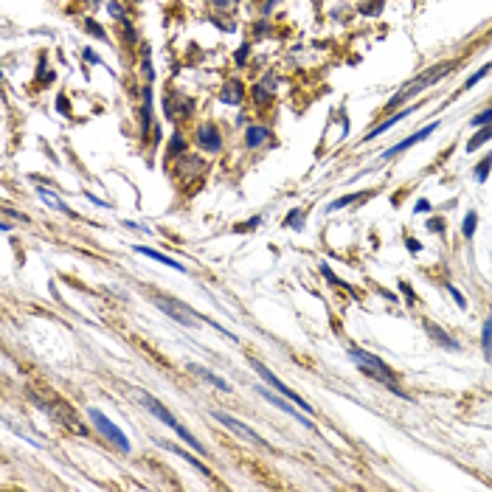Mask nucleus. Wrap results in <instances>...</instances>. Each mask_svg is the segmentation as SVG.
Wrapping results in <instances>:
<instances>
[{
    "mask_svg": "<svg viewBox=\"0 0 492 492\" xmlns=\"http://www.w3.org/2000/svg\"><path fill=\"white\" fill-rule=\"evenodd\" d=\"M399 290H403L405 296H408V301H411V304L416 301V298H413V293H411V284H405V281H399Z\"/></svg>",
    "mask_w": 492,
    "mask_h": 492,
    "instance_id": "35",
    "label": "nucleus"
},
{
    "mask_svg": "<svg viewBox=\"0 0 492 492\" xmlns=\"http://www.w3.org/2000/svg\"><path fill=\"white\" fill-rule=\"evenodd\" d=\"M149 124H152V85L143 87V121H141L143 133H149Z\"/></svg>",
    "mask_w": 492,
    "mask_h": 492,
    "instance_id": "18",
    "label": "nucleus"
},
{
    "mask_svg": "<svg viewBox=\"0 0 492 492\" xmlns=\"http://www.w3.org/2000/svg\"><path fill=\"white\" fill-rule=\"evenodd\" d=\"M250 369H253V371H256V374H259V377H262V380H265V382H267V386H273V388H276V391H279V394H281V397H287V399H290V403H293V405H298V408H301V411H304V413H313V405H307V403H304V399H301V397H298V394H296V391H293V388H290V386H287V382H281V380H279V377H276V374H273V371H270V369H267V366H265V363H262V360H256V357H250Z\"/></svg>",
    "mask_w": 492,
    "mask_h": 492,
    "instance_id": "4",
    "label": "nucleus"
},
{
    "mask_svg": "<svg viewBox=\"0 0 492 492\" xmlns=\"http://www.w3.org/2000/svg\"><path fill=\"white\" fill-rule=\"evenodd\" d=\"M411 113H413V107H403V113H397V116H391V118H386V121H382V124H380V127H374V130H371V133H369V135H366V141H374V138H380L382 133H388V130H391V127H394V124H399V121H405V118H408V116H411Z\"/></svg>",
    "mask_w": 492,
    "mask_h": 492,
    "instance_id": "12",
    "label": "nucleus"
},
{
    "mask_svg": "<svg viewBox=\"0 0 492 492\" xmlns=\"http://www.w3.org/2000/svg\"><path fill=\"white\" fill-rule=\"evenodd\" d=\"M189 371L191 374H197L200 377V380H206L208 386H214V388H220V391H231V386H228V382L223 380V377H217L214 374V371H208L206 366H197V363H189Z\"/></svg>",
    "mask_w": 492,
    "mask_h": 492,
    "instance_id": "10",
    "label": "nucleus"
},
{
    "mask_svg": "<svg viewBox=\"0 0 492 492\" xmlns=\"http://www.w3.org/2000/svg\"><path fill=\"white\" fill-rule=\"evenodd\" d=\"M476 225H478V214H476V211H470V214L464 217V228H461L467 239H472V236H476Z\"/></svg>",
    "mask_w": 492,
    "mask_h": 492,
    "instance_id": "24",
    "label": "nucleus"
},
{
    "mask_svg": "<svg viewBox=\"0 0 492 492\" xmlns=\"http://www.w3.org/2000/svg\"><path fill=\"white\" fill-rule=\"evenodd\" d=\"M85 59H87V62H93V65H101L99 53H96V51H90V48H85Z\"/></svg>",
    "mask_w": 492,
    "mask_h": 492,
    "instance_id": "34",
    "label": "nucleus"
},
{
    "mask_svg": "<svg viewBox=\"0 0 492 492\" xmlns=\"http://www.w3.org/2000/svg\"><path fill=\"white\" fill-rule=\"evenodd\" d=\"M85 31H87V34H93L96 40H107V31H104V28H101L96 20H85Z\"/></svg>",
    "mask_w": 492,
    "mask_h": 492,
    "instance_id": "26",
    "label": "nucleus"
},
{
    "mask_svg": "<svg viewBox=\"0 0 492 492\" xmlns=\"http://www.w3.org/2000/svg\"><path fill=\"white\" fill-rule=\"evenodd\" d=\"M194 141H197V147L206 149V152H220V149H223V135H220L217 124H211V121H206V124L197 127Z\"/></svg>",
    "mask_w": 492,
    "mask_h": 492,
    "instance_id": "7",
    "label": "nucleus"
},
{
    "mask_svg": "<svg viewBox=\"0 0 492 492\" xmlns=\"http://www.w3.org/2000/svg\"><path fill=\"white\" fill-rule=\"evenodd\" d=\"M489 68H492V65H484V68H478V70H476V74H472V76H470V79H467V82H464V90H470V87H476V85H478V82H481V79H484V76H487V74H489Z\"/></svg>",
    "mask_w": 492,
    "mask_h": 492,
    "instance_id": "25",
    "label": "nucleus"
},
{
    "mask_svg": "<svg viewBox=\"0 0 492 492\" xmlns=\"http://www.w3.org/2000/svg\"><path fill=\"white\" fill-rule=\"evenodd\" d=\"M492 138V124H487V127H478V135H472L470 141H467V152H476L478 147H484Z\"/></svg>",
    "mask_w": 492,
    "mask_h": 492,
    "instance_id": "20",
    "label": "nucleus"
},
{
    "mask_svg": "<svg viewBox=\"0 0 492 492\" xmlns=\"http://www.w3.org/2000/svg\"><path fill=\"white\" fill-rule=\"evenodd\" d=\"M152 304H155V307H158L163 315H169L172 321L183 323V326H189V329L200 326V318H197V313L189 307V304L177 301V298H172V296H152Z\"/></svg>",
    "mask_w": 492,
    "mask_h": 492,
    "instance_id": "2",
    "label": "nucleus"
},
{
    "mask_svg": "<svg viewBox=\"0 0 492 492\" xmlns=\"http://www.w3.org/2000/svg\"><path fill=\"white\" fill-rule=\"evenodd\" d=\"M425 332H428V335H433V340H436V343L447 346V349H453V352L459 349V343H455V340L450 338V335H447L445 329L439 326V323H433V321H425Z\"/></svg>",
    "mask_w": 492,
    "mask_h": 492,
    "instance_id": "14",
    "label": "nucleus"
},
{
    "mask_svg": "<svg viewBox=\"0 0 492 492\" xmlns=\"http://www.w3.org/2000/svg\"><path fill=\"white\" fill-rule=\"evenodd\" d=\"M284 225H287V228H296V231H301V228H304V211H301V208H293V211L287 214Z\"/></svg>",
    "mask_w": 492,
    "mask_h": 492,
    "instance_id": "23",
    "label": "nucleus"
},
{
    "mask_svg": "<svg viewBox=\"0 0 492 492\" xmlns=\"http://www.w3.org/2000/svg\"><path fill=\"white\" fill-rule=\"evenodd\" d=\"M242 99H245L242 85H239L236 79L225 82V85H223V93H220V101H223V104H239Z\"/></svg>",
    "mask_w": 492,
    "mask_h": 492,
    "instance_id": "13",
    "label": "nucleus"
},
{
    "mask_svg": "<svg viewBox=\"0 0 492 492\" xmlns=\"http://www.w3.org/2000/svg\"><path fill=\"white\" fill-rule=\"evenodd\" d=\"M349 355H352V360L357 363V369H363L366 374L374 377V380H382V382H386L388 391H394L397 397H403V399H411V397H408V394L403 391V388L394 386V382H397V374H394V371L388 369V366L382 363V360L377 357V355H371V352H366V349H352Z\"/></svg>",
    "mask_w": 492,
    "mask_h": 492,
    "instance_id": "1",
    "label": "nucleus"
},
{
    "mask_svg": "<svg viewBox=\"0 0 492 492\" xmlns=\"http://www.w3.org/2000/svg\"><path fill=\"white\" fill-rule=\"evenodd\" d=\"M439 130V121H433V124H428V127H422V130H416L413 135H408L405 141H399V143H394V147H388L386 152L380 155L382 160H391V158H397V155H403V152H408V149L413 147V143H419V141H425V138H430Z\"/></svg>",
    "mask_w": 492,
    "mask_h": 492,
    "instance_id": "6",
    "label": "nucleus"
},
{
    "mask_svg": "<svg viewBox=\"0 0 492 492\" xmlns=\"http://www.w3.org/2000/svg\"><path fill=\"white\" fill-rule=\"evenodd\" d=\"M371 197V191H360V194H346V197H338L335 203H329L326 206V211L332 214V211H340V208H346L349 203H357V200H369Z\"/></svg>",
    "mask_w": 492,
    "mask_h": 492,
    "instance_id": "17",
    "label": "nucleus"
},
{
    "mask_svg": "<svg viewBox=\"0 0 492 492\" xmlns=\"http://www.w3.org/2000/svg\"><path fill=\"white\" fill-rule=\"evenodd\" d=\"M87 416H90V422H93L96 428H99V433L104 436V439L110 442V445L116 447L118 453H130V439L124 436V430L118 428V425L113 422V419H107L104 413L99 411V408H90V411H87Z\"/></svg>",
    "mask_w": 492,
    "mask_h": 492,
    "instance_id": "3",
    "label": "nucleus"
},
{
    "mask_svg": "<svg viewBox=\"0 0 492 492\" xmlns=\"http://www.w3.org/2000/svg\"><path fill=\"white\" fill-rule=\"evenodd\" d=\"M253 90H256V93H253V99L259 101V104H265V99H267V96H265V87H253Z\"/></svg>",
    "mask_w": 492,
    "mask_h": 492,
    "instance_id": "36",
    "label": "nucleus"
},
{
    "mask_svg": "<svg viewBox=\"0 0 492 492\" xmlns=\"http://www.w3.org/2000/svg\"><path fill=\"white\" fill-rule=\"evenodd\" d=\"M256 391H259V394H262V397L267 399L270 405H276V408H279V411H284V413H290L293 419H298V422H301L304 428H313V422H309V419L304 416L301 411H296V408L290 405V399H287V397H281V394H279V397H276V394H270V391H267L265 386H259V388H256Z\"/></svg>",
    "mask_w": 492,
    "mask_h": 492,
    "instance_id": "8",
    "label": "nucleus"
},
{
    "mask_svg": "<svg viewBox=\"0 0 492 492\" xmlns=\"http://www.w3.org/2000/svg\"><path fill=\"white\" fill-rule=\"evenodd\" d=\"M141 403H143V408H147V411L152 413L155 419H160V422H163V425H169L172 430H177V428H180V422H177L175 416H172L169 411H166V408H163V403H158V399L152 397V394H141Z\"/></svg>",
    "mask_w": 492,
    "mask_h": 492,
    "instance_id": "9",
    "label": "nucleus"
},
{
    "mask_svg": "<svg viewBox=\"0 0 492 492\" xmlns=\"http://www.w3.org/2000/svg\"><path fill=\"white\" fill-rule=\"evenodd\" d=\"M267 135H270L267 127H248V130H245V147H248V149L262 147V143L267 141Z\"/></svg>",
    "mask_w": 492,
    "mask_h": 492,
    "instance_id": "16",
    "label": "nucleus"
},
{
    "mask_svg": "<svg viewBox=\"0 0 492 492\" xmlns=\"http://www.w3.org/2000/svg\"><path fill=\"white\" fill-rule=\"evenodd\" d=\"M481 352L487 360H492V313L484 321V329H481Z\"/></svg>",
    "mask_w": 492,
    "mask_h": 492,
    "instance_id": "19",
    "label": "nucleus"
},
{
    "mask_svg": "<svg viewBox=\"0 0 492 492\" xmlns=\"http://www.w3.org/2000/svg\"><path fill=\"white\" fill-rule=\"evenodd\" d=\"M428 228H430L433 233H442V231H445V223H442L439 217H433V220H428Z\"/></svg>",
    "mask_w": 492,
    "mask_h": 492,
    "instance_id": "30",
    "label": "nucleus"
},
{
    "mask_svg": "<svg viewBox=\"0 0 492 492\" xmlns=\"http://www.w3.org/2000/svg\"><path fill=\"white\" fill-rule=\"evenodd\" d=\"M430 208H433V206H430V200H425V197H422V200H419L416 206H413V214H428Z\"/></svg>",
    "mask_w": 492,
    "mask_h": 492,
    "instance_id": "29",
    "label": "nucleus"
},
{
    "mask_svg": "<svg viewBox=\"0 0 492 492\" xmlns=\"http://www.w3.org/2000/svg\"><path fill=\"white\" fill-rule=\"evenodd\" d=\"M40 197H43V200L53 208V211H65V214H68V206H65V203H59V197H57V194H51L48 189H40Z\"/></svg>",
    "mask_w": 492,
    "mask_h": 492,
    "instance_id": "22",
    "label": "nucleus"
},
{
    "mask_svg": "<svg viewBox=\"0 0 492 492\" xmlns=\"http://www.w3.org/2000/svg\"><path fill=\"white\" fill-rule=\"evenodd\" d=\"M248 53H250V48H248V45H242V48H239V51H236V65H242L245 59H248Z\"/></svg>",
    "mask_w": 492,
    "mask_h": 492,
    "instance_id": "33",
    "label": "nucleus"
},
{
    "mask_svg": "<svg viewBox=\"0 0 492 492\" xmlns=\"http://www.w3.org/2000/svg\"><path fill=\"white\" fill-rule=\"evenodd\" d=\"M214 419H217V422H223L225 428H231L233 433L236 436H242V439H248V442H253V445H259V447H267L270 450V445L265 439H262L259 433H256L253 428H250V425H245V422H239V419H233L231 413H223V411H214Z\"/></svg>",
    "mask_w": 492,
    "mask_h": 492,
    "instance_id": "5",
    "label": "nucleus"
},
{
    "mask_svg": "<svg viewBox=\"0 0 492 492\" xmlns=\"http://www.w3.org/2000/svg\"><path fill=\"white\" fill-rule=\"evenodd\" d=\"M489 169H492V152H489V155H484V158H481V163H478L476 169H472V177H476L478 183H484V180L489 177Z\"/></svg>",
    "mask_w": 492,
    "mask_h": 492,
    "instance_id": "21",
    "label": "nucleus"
},
{
    "mask_svg": "<svg viewBox=\"0 0 492 492\" xmlns=\"http://www.w3.org/2000/svg\"><path fill=\"white\" fill-rule=\"evenodd\" d=\"M405 248L411 250V253H419V250H422V245H419V239L408 236V239H405Z\"/></svg>",
    "mask_w": 492,
    "mask_h": 492,
    "instance_id": "31",
    "label": "nucleus"
},
{
    "mask_svg": "<svg viewBox=\"0 0 492 492\" xmlns=\"http://www.w3.org/2000/svg\"><path fill=\"white\" fill-rule=\"evenodd\" d=\"M472 127H487V124H492V107H487V110H481L476 118H472Z\"/></svg>",
    "mask_w": 492,
    "mask_h": 492,
    "instance_id": "27",
    "label": "nucleus"
},
{
    "mask_svg": "<svg viewBox=\"0 0 492 492\" xmlns=\"http://www.w3.org/2000/svg\"><path fill=\"white\" fill-rule=\"evenodd\" d=\"M183 147H186V141H183L180 135L172 138V152H183Z\"/></svg>",
    "mask_w": 492,
    "mask_h": 492,
    "instance_id": "32",
    "label": "nucleus"
},
{
    "mask_svg": "<svg viewBox=\"0 0 492 492\" xmlns=\"http://www.w3.org/2000/svg\"><path fill=\"white\" fill-rule=\"evenodd\" d=\"M447 293H450V296H453V301H455V307H459V309H467V298H464V296H461V290H459V287H453V284H447Z\"/></svg>",
    "mask_w": 492,
    "mask_h": 492,
    "instance_id": "28",
    "label": "nucleus"
},
{
    "mask_svg": "<svg viewBox=\"0 0 492 492\" xmlns=\"http://www.w3.org/2000/svg\"><path fill=\"white\" fill-rule=\"evenodd\" d=\"M259 223H262V217H253V220H248V223H245V228H248V231H253Z\"/></svg>",
    "mask_w": 492,
    "mask_h": 492,
    "instance_id": "37",
    "label": "nucleus"
},
{
    "mask_svg": "<svg viewBox=\"0 0 492 492\" xmlns=\"http://www.w3.org/2000/svg\"><path fill=\"white\" fill-rule=\"evenodd\" d=\"M135 253H141V256H147V259H152V262H160V265H166V267H172V270H180L183 273V265H180L177 259H172V256H166V253H160V250H152V248H143V245H135Z\"/></svg>",
    "mask_w": 492,
    "mask_h": 492,
    "instance_id": "11",
    "label": "nucleus"
},
{
    "mask_svg": "<svg viewBox=\"0 0 492 492\" xmlns=\"http://www.w3.org/2000/svg\"><path fill=\"white\" fill-rule=\"evenodd\" d=\"M158 445L163 447V450H169V453L180 455V459H186V461H189L191 467H194V470H200L203 476H211V472H208V467H206V464H200V459H194V455H189V453H186V450H180L177 445H169V442H163V439H158Z\"/></svg>",
    "mask_w": 492,
    "mask_h": 492,
    "instance_id": "15",
    "label": "nucleus"
}]
</instances>
